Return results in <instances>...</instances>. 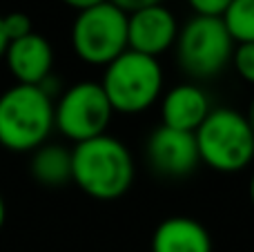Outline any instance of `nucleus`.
Returning a JSON list of instances; mask_svg holds the SVG:
<instances>
[{
	"label": "nucleus",
	"instance_id": "5701e85b",
	"mask_svg": "<svg viewBox=\"0 0 254 252\" xmlns=\"http://www.w3.org/2000/svg\"><path fill=\"white\" fill-rule=\"evenodd\" d=\"M248 192H250V201H252V205H254V174H252V179H250V188H248Z\"/></svg>",
	"mask_w": 254,
	"mask_h": 252
},
{
	"label": "nucleus",
	"instance_id": "f8f14e48",
	"mask_svg": "<svg viewBox=\"0 0 254 252\" xmlns=\"http://www.w3.org/2000/svg\"><path fill=\"white\" fill-rule=\"evenodd\" d=\"M152 252H212V237L192 217H170L152 235Z\"/></svg>",
	"mask_w": 254,
	"mask_h": 252
},
{
	"label": "nucleus",
	"instance_id": "a211bd4d",
	"mask_svg": "<svg viewBox=\"0 0 254 252\" xmlns=\"http://www.w3.org/2000/svg\"><path fill=\"white\" fill-rule=\"evenodd\" d=\"M112 4H116L119 9H123L125 13L138 11L145 7H154V4H163V0H110Z\"/></svg>",
	"mask_w": 254,
	"mask_h": 252
},
{
	"label": "nucleus",
	"instance_id": "9d476101",
	"mask_svg": "<svg viewBox=\"0 0 254 252\" xmlns=\"http://www.w3.org/2000/svg\"><path fill=\"white\" fill-rule=\"evenodd\" d=\"M4 63L18 85L43 87L54 74V47L43 34L31 31L25 38L9 43Z\"/></svg>",
	"mask_w": 254,
	"mask_h": 252
},
{
	"label": "nucleus",
	"instance_id": "20e7f679",
	"mask_svg": "<svg viewBox=\"0 0 254 252\" xmlns=\"http://www.w3.org/2000/svg\"><path fill=\"white\" fill-rule=\"evenodd\" d=\"M163 83L158 58L127 49L105 67L101 87L114 114H143L161 98Z\"/></svg>",
	"mask_w": 254,
	"mask_h": 252
},
{
	"label": "nucleus",
	"instance_id": "423d86ee",
	"mask_svg": "<svg viewBox=\"0 0 254 252\" xmlns=\"http://www.w3.org/2000/svg\"><path fill=\"white\" fill-rule=\"evenodd\" d=\"M71 47L83 63L107 67L127 52V13L110 0L78 11L71 25Z\"/></svg>",
	"mask_w": 254,
	"mask_h": 252
},
{
	"label": "nucleus",
	"instance_id": "f257e3e1",
	"mask_svg": "<svg viewBox=\"0 0 254 252\" xmlns=\"http://www.w3.org/2000/svg\"><path fill=\"white\" fill-rule=\"evenodd\" d=\"M71 181L96 201H116L134 183V159L121 138L101 134L71 147Z\"/></svg>",
	"mask_w": 254,
	"mask_h": 252
},
{
	"label": "nucleus",
	"instance_id": "0eeeda50",
	"mask_svg": "<svg viewBox=\"0 0 254 252\" xmlns=\"http://www.w3.org/2000/svg\"><path fill=\"white\" fill-rule=\"evenodd\" d=\"M112 116L114 110L105 96V89L94 80H80L67 87L54 103V127L74 143L107 134Z\"/></svg>",
	"mask_w": 254,
	"mask_h": 252
},
{
	"label": "nucleus",
	"instance_id": "4be33fe9",
	"mask_svg": "<svg viewBox=\"0 0 254 252\" xmlns=\"http://www.w3.org/2000/svg\"><path fill=\"white\" fill-rule=\"evenodd\" d=\"M246 119H248V123H250V127L254 129V98L250 101V107H248V112H246Z\"/></svg>",
	"mask_w": 254,
	"mask_h": 252
},
{
	"label": "nucleus",
	"instance_id": "7ed1b4c3",
	"mask_svg": "<svg viewBox=\"0 0 254 252\" xmlns=\"http://www.w3.org/2000/svg\"><path fill=\"white\" fill-rule=\"evenodd\" d=\"M194 136L201 163L216 172H241L254 161V129L232 107H212Z\"/></svg>",
	"mask_w": 254,
	"mask_h": 252
},
{
	"label": "nucleus",
	"instance_id": "1a4fd4ad",
	"mask_svg": "<svg viewBox=\"0 0 254 252\" xmlns=\"http://www.w3.org/2000/svg\"><path fill=\"white\" fill-rule=\"evenodd\" d=\"M176 16L165 4H154L127 13V49L158 58L172 49L179 38Z\"/></svg>",
	"mask_w": 254,
	"mask_h": 252
},
{
	"label": "nucleus",
	"instance_id": "f3484780",
	"mask_svg": "<svg viewBox=\"0 0 254 252\" xmlns=\"http://www.w3.org/2000/svg\"><path fill=\"white\" fill-rule=\"evenodd\" d=\"M192 7L194 16H212V18H223L232 0H188Z\"/></svg>",
	"mask_w": 254,
	"mask_h": 252
},
{
	"label": "nucleus",
	"instance_id": "2eb2a0df",
	"mask_svg": "<svg viewBox=\"0 0 254 252\" xmlns=\"http://www.w3.org/2000/svg\"><path fill=\"white\" fill-rule=\"evenodd\" d=\"M232 65L246 83L254 85V43L237 45L232 54Z\"/></svg>",
	"mask_w": 254,
	"mask_h": 252
},
{
	"label": "nucleus",
	"instance_id": "412c9836",
	"mask_svg": "<svg viewBox=\"0 0 254 252\" xmlns=\"http://www.w3.org/2000/svg\"><path fill=\"white\" fill-rule=\"evenodd\" d=\"M4 221H7V203H4V196L0 192V230H2Z\"/></svg>",
	"mask_w": 254,
	"mask_h": 252
},
{
	"label": "nucleus",
	"instance_id": "9b49d317",
	"mask_svg": "<svg viewBox=\"0 0 254 252\" xmlns=\"http://www.w3.org/2000/svg\"><path fill=\"white\" fill-rule=\"evenodd\" d=\"M212 112V101L196 83L174 85L161 101V121L181 132H196Z\"/></svg>",
	"mask_w": 254,
	"mask_h": 252
},
{
	"label": "nucleus",
	"instance_id": "6e6552de",
	"mask_svg": "<svg viewBox=\"0 0 254 252\" xmlns=\"http://www.w3.org/2000/svg\"><path fill=\"white\" fill-rule=\"evenodd\" d=\"M147 161L161 177L183 179L201 163L196 136L192 132L161 125L147 138Z\"/></svg>",
	"mask_w": 254,
	"mask_h": 252
},
{
	"label": "nucleus",
	"instance_id": "f03ea898",
	"mask_svg": "<svg viewBox=\"0 0 254 252\" xmlns=\"http://www.w3.org/2000/svg\"><path fill=\"white\" fill-rule=\"evenodd\" d=\"M54 132V98L38 85H11L0 94V145L34 152Z\"/></svg>",
	"mask_w": 254,
	"mask_h": 252
},
{
	"label": "nucleus",
	"instance_id": "dca6fc26",
	"mask_svg": "<svg viewBox=\"0 0 254 252\" xmlns=\"http://www.w3.org/2000/svg\"><path fill=\"white\" fill-rule=\"evenodd\" d=\"M2 25H4V34H7L9 43L18 38H25L34 31V25H31V18L22 11H11L7 16H2Z\"/></svg>",
	"mask_w": 254,
	"mask_h": 252
},
{
	"label": "nucleus",
	"instance_id": "6ab92c4d",
	"mask_svg": "<svg viewBox=\"0 0 254 252\" xmlns=\"http://www.w3.org/2000/svg\"><path fill=\"white\" fill-rule=\"evenodd\" d=\"M61 2H65L67 7L76 9V11H85V9H89V7H96V4L105 2V0H61Z\"/></svg>",
	"mask_w": 254,
	"mask_h": 252
},
{
	"label": "nucleus",
	"instance_id": "39448f33",
	"mask_svg": "<svg viewBox=\"0 0 254 252\" xmlns=\"http://www.w3.org/2000/svg\"><path fill=\"white\" fill-rule=\"evenodd\" d=\"M234 40L223 18L192 16L179 29L176 38V61L179 67L196 80H210L223 74L232 63Z\"/></svg>",
	"mask_w": 254,
	"mask_h": 252
},
{
	"label": "nucleus",
	"instance_id": "ddd939ff",
	"mask_svg": "<svg viewBox=\"0 0 254 252\" xmlns=\"http://www.w3.org/2000/svg\"><path fill=\"white\" fill-rule=\"evenodd\" d=\"M29 172L45 188H61L71 181V150L61 143H43L31 152Z\"/></svg>",
	"mask_w": 254,
	"mask_h": 252
},
{
	"label": "nucleus",
	"instance_id": "4468645a",
	"mask_svg": "<svg viewBox=\"0 0 254 252\" xmlns=\"http://www.w3.org/2000/svg\"><path fill=\"white\" fill-rule=\"evenodd\" d=\"M223 22L234 45L254 43V0H232L223 13Z\"/></svg>",
	"mask_w": 254,
	"mask_h": 252
},
{
	"label": "nucleus",
	"instance_id": "aec40b11",
	"mask_svg": "<svg viewBox=\"0 0 254 252\" xmlns=\"http://www.w3.org/2000/svg\"><path fill=\"white\" fill-rule=\"evenodd\" d=\"M7 47H9V38H7V34H4L2 16H0V61L4 58V52H7Z\"/></svg>",
	"mask_w": 254,
	"mask_h": 252
}]
</instances>
